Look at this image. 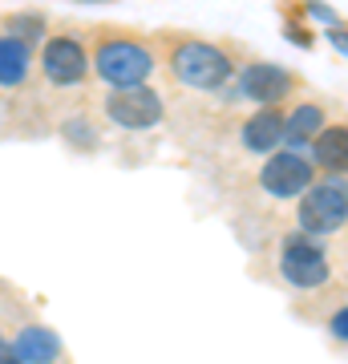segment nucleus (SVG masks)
Returning a JSON list of instances; mask_svg holds the SVG:
<instances>
[{"mask_svg": "<svg viewBox=\"0 0 348 364\" xmlns=\"http://www.w3.org/2000/svg\"><path fill=\"white\" fill-rule=\"evenodd\" d=\"M45 28H49V21H45L41 13H16V16H4L0 33H9V37H21V41H28V45L37 49L41 41H45Z\"/></svg>", "mask_w": 348, "mask_h": 364, "instance_id": "nucleus-14", "label": "nucleus"}, {"mask_svg": "<svg viewBox=\"0 0 348 364\" xmlns=\"http://www.w3.org/2000/svg\"><path fill=\"white\" fill-rule=\"evenodd\" d=\"M332 340L336 344H344L348 340V312L344 308H336V316H332Z\"/></svg>", "mask_w": 348, "mask_h": 364, "instance_id": "nucleus-16", "label": "nucleus"}, {"mask_svg": "<svg viewBox=\"0 0 348 364\" xmlns=\"http://www.w3.org/2000/svg\"><path fill=\"white\" fill-rule=\"evenodd\" d=\"M300 231L312 239H328L340 235L348 223V191H344V174H328L324 182H312L308 191L300 195L296 210Z\"/></svg>", "mask_w": 348, "mask_h": 364, "instance_id": "nucleus-3", "label": "nucleus"}, {"mask_svg": "<svg viewBox=\"0 0 348 364\" xmlns=\"http://www.w3.org/2000/svg\"><path fill=\"white\" fill-rule=\"evenodd\" d=\"M239 142H243L247 154H259V158L280 150V142H284V109L280 105H259L239 126Z\"/></svg>", "mask_w": 348, "mask_h": 364, "instance_id": "nucleus-9", "label": "nucleus"}, {"mask_svg": "<svg viewBox=\"0 0 348 364\" xmlns=\"http://www.w3.org/2000/svg\"><path fill=\"white\" fill-rule=\"evenodd\" d=\"M158 69V49L130 28H97L90 45V73L110 90L146 85Z\"/></svg>", "mask_w": 348, "mask_h": 364, "instance_id": "nucleus-1", "label": "nucleus"}, {"mask_svg": "<svg viewBox=\"0 0 348 364\" xmlns=\"http://www.w3.org/2000/svg\"><path fill=\"white\" fill-rule=\"evenodd\" d=\"M316 182V166L304 150H271L259 170V186L271 198H300Z\"/></svg>", "mask_w": 348, "mask_h": 364, "instance_id": "nucleus-7", "label": "nucleus"}, {"mask_svg": "<svg viewBox=\"0 0 348 364\" xmlns=\"http://www.w3.org/2000/svg\"><path fill=\"white\" fill-rule=\"evenodd\" d=\"M9 348L16 352V360L21 364H57L61 360V352H65L61 336H57L53 328H45V324H25L13 336Z\"/></svg>", "mask_w": 348, "mask_h": 364, "instance_id": "nucleus-10", "label": "nucleus"}, {"mask_svg": "<svg viewBox=\"0 0 348 364\" xmlns=\"http://www.w3.org/2000/svg\"><path fill=\"white\" fill-rule=\"evenodd\" d=\"M280 275H284L292 287L300 291H316L332 279V267H328V255H324L320 239H312L304 231L284 235L280 243Z\"/></svg>", "mask_w": 348, "mask_h": 364, "instance_id": "nucleus-4", "label": "nucleus"}, {"mask_svg": "<svg viewBox=\"0 0 348 364\" xmlns=\"http://www.w3.org/2000/svg\"><path fill=\"white\" fill-rule=\"evenodd\" d=\"M235 85H239V97H247V102H255V105H280L284 97H292V93H296L300 81H296V73H288L284 65L251 61V65L239 69Z\"/></svg>", "mask_w": 348, "mask_h": 364, "instance_id": "nucleus-8", "label": "nucleus"}, {"mask_svg": "<svg viewBox=\"0 0 348 364\" xmlns=\"http://www.w3.org/2000/svg\"><path fill=\"white\" fill-rule=\"evenodd\" d=\"M0 364H21V360H16V352L9 348V340H4V344H0Z\"/></svg>", "mask_w": 348, "mask_h": 364, "instance_id": "nucleus-17", "label": "nucleus"}, {"mask_svg": "<svg viewBox=\"0 0 348 364\" xmlns=\"http://www.w3.org/2000/svg\"><path fill=\"white\" fill-rule=\"evenodd\" d=\"M41 73L53 90H78L90 77V49L73 33H53L41 41Z\"/></svg>", "mask_w": 348, "mask_h": 364, "instance_id": "nucleus-5", "label": "nucleus"}, {"mask_svg": "<svg viewBox=\"0 0 348 364\" xmlns=\"http://www.w3.org/2000/svg\"><path fill=\"white\" fill-rule=\"evenodd\" d=\"M324 126H328V109H324L320 102H296L284 114V142H288V150H304Z\"/></svg>", "mask_w": 348, "mask_h": 364, "instance_id": "nucleus-11", "label": "nucleus"}, {"mask_svg": "<svg viewBox=\"0 0 348 364\" xmlns=\"http://www.w3.org/2000/svg\"><path fill=\"white\" fill-rule=\"evenodd\" d=\"M105 117L117 130H154L167 117V102L162 93L150 85H130V90H110L105 97Z\"/></svg>", "mask_w": 348, "mask_h": 364, "instance_id": "nucleus-6", "label": "nucleus"}, {"mask_svg": "<svg viewBox=\"0 0 348 364\" xmlns=\"http://www.w3.org/2000/svg\"><path fill=\"white\" fill-rule=\"evenodd\" d=\"M33 73V45L0 33V90H21Z\"/></svg>", "mask_w": 348, "mask_h": 364, "instance_id": "nucleus-13", "label": "nucleus"}, {"mask_svg": "<svg viewBox=\"0 0 348 364\" xmlns=\"http://www.w3.org/2000/svg\"><path fill=\"white\" fill-rule=\"evenodd\" d=\"M312 150V166L324 170V174H344V162H348V130L336 122V126H324L316 138L308 142Z\"/></svg>", "mask_w": 348, "mask_h": 364, "instance_id": "nucleus-12", "label": "nucleus"}, {"mask_svg": "<svg viewBox=\"0 0 348 364\" xmlns=\"http://www.w3.org/2000/svg\"><path fill=\"white\" fill-rule=\"evenodd\" d=\"M0 344H4V332H0Z\"/></svg>", "mask_w": 348, "mask_h": 364, "instance_id": "nucleus-18", "label": "nucleus"}, {"mask_svg": "<svg viewBox=\"0 0 348 364\" xmlns=\"http://www.w3.org/2000/svg\"><path fill=\"white\" fill-rule=\"evenodd\" d=\"M65 138L73 142V150H93L97 146V130H93V122L85 114H78L73 122H65Z\"/></svg>", "mask_w": 348, "mask_h": 364, "instance_id": "nucleus-15", "label": "nucleus"}, {"mask_svg": "<svg viewBox=\"0 0 348 364\" xmlns=\"http://www.w3.org/2000/svg\"><path fill=\"white\" fill-rule=\"evenodd\" d=\"M167 65L179 85L199 93H219L235 77L231 53L219 41L199 37V33H167Z\"/></svg>", "mask_w": 348, "mask_h": 364, "instance_id": "nucleus-2", "label": "nucleus"}]
</instances>
